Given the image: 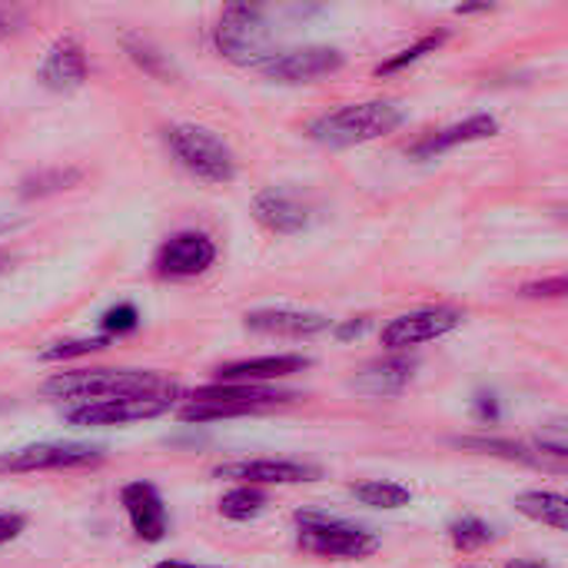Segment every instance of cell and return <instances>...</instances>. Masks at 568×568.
<instances>
[{"label":"cell","mask_w":568,"mask_h":568,"mask_svg":"<svg viewBox=\"0 0 568 568\" xmlns=\"http://www.w3.org/2000/svg\"><path fill=\"white\" fill-rule=\"evenodd\" d=\"M566 496H559V493H523V496H516V513H523L526 519H532V523H542V526H549V529H566Z\"/></svg>","instance_id":"44dd1931"},{"label":"cell","mask_w":568,"mask_h":568,"mask_svg":"<svg viewBox=\"0 0 568 568\" xmlns=\"http://www.w3.org/2000/svg\"><path fill=\"white\" fill-rule=\"evenodd\" d=\"M266 509V496L256 486H236L220 499V516L230 523H250Z\"/></svg>","instance_id":"cb8c5ba5"},{"label":"cell","mask_w":568,"mask_h":568,"mask_svg":"<svg viewBox=\"0 0 568 568\" xmlns=\"http://www.w3.org/2000/svg\"><path fill=\"white\" fill-rule=\"evenodd\" d=\"M539 449L542 453H549V456H556V459H566L568 456V443H566V419H552L549 426H542V433H539Z\"/></svg>","instance_id":"f546056e"},{"label":"cell","mask_w":568,"mask_h":568,"mask_svg":"<svg viewBox=\"0 0 568 568\" xmlns=\"http://www.w3.org/2000/svg\"><path fill=\"white\" fill-rule=\"evenodd\" d=\"M27 23H30V17H27V10H23V7L0 3V43H3V40H10V37H17V33H23V30H27Z\"/></svg>","instance_id":"4dcf8cb0"},{"label":"cell","mask_w":568,"mask_h":568,"mask_svg":"<svg viewBox=\"0 0 568 568\" xmlns=\"http://www.w3.org/2000/svg\"><path fill=\"white\" fill-rule=\"evenodd\" d=\"M349 496L369 509H403L413 503V493L399 483H386V479H373V483H359L349 486Z\"/></svg>","instance_id":"603a6c76"},{"label":"cell","mask_w":568,"mask_h":568,"mask_svg":"<svg viewBox=\"0 0 568 568\" xmlns=\"http://www.w3.org/2000/svg\"><path fill=\"white\" fill-rule=\"evenodd\" d=\"M463 310L456 306H426V310H413V313H403L396 316L393 323L383 326V346L393 349V353H403L409 346H423V343H433L453 329L463 326Z\"/></svg>","instance_id":"ba28073f"},{"label":"cell","mask_w":568,"mask_h":568,"mask_svg":"<svg viewBox=\"0 0 568 568\" xmlns=\"http://www.w3.org/2000/svg\"><path fill=\"white\" fill-rule=\"evenodd\" d=\"M366 326H369V320H359V323H346V326H339V329H336V336H339V339H349V336H359V333H363Z\"/></svg>","instance_id":"e575fe53"},{"label":"cell","mask_w":568,"mask_h":568,"mask_svg":"<svg viewBox=\"0 0 568 568\" xmlns=\"http://www.w3.org/2000/svg\"><path fill=\"white\" fill-rule=\"evenodd\" d=\"M459 446H466V449H483V453H496V456H506V459H519V463H532V466H539L542 459H536V456H529L523 446H513V443H503V439H456ZM546 466V463H542Z\"/></svg>","instance_id":"f1b7e54d"},{"label":"cell","mask_w":568,"mask_h":568,"mask_svg":"<svg viewBox=\"0 0 568 568\" xmlns=\"http://www.w3.org/2000/svg\"><path fill=\"white\" fill-rule=\"evenodd\" d=\"M466 568H479V566H466Z\"/></svg>","instance_id":"f35d334b"},{"label":"cell","mask_w":568,"mask_h":568,"mask_svg":"<svg viewBox=\"0 0 568 568\" xmlns=\"http://www.w3.org/2000/svg\"><path fill=\"white\" fill-rule=\"evenodd\" d=\"M566 276H556V280H542V283L523 286V296H532V300H542V296H566Z\"/></svg>","instance_id":"1f68e13d"},{"label":"cell","mask_w":568,"mask_h":568,"mask_svg":"<svg viewBox=\"0 0 568 568\" xmlns=\"http://www.w3.org/2000/svg\"><path fill=\"white\" fill-rule=\"evenodd\" d=\"M496 133H499V120L493 113H476V116H469L463 123H453V126H443V130L423 136L409 153H413V160H436V156H443V153H449L456 146L489 140Z\"/></svg>","instance_id":"9a60e30c"},{"label":"cell","mask_w":568,"mask_h":568,"mask_svg":"<svg viewBox=\"0 0 568 568\" xmlns=\"http://www.w3.org/2000/svg\"><path fill=\"white\" fill-rule=\"evenodd\" d=\"M43 393L80 406V403H103V399L176 393V386L150 369H70V373H53L43 383Z\"/></svg>","instance_id":"6da1fadb"},{"label":"cell","mask_w":568,"mask_h":568,"mask_svg":"<svg viewBox=\"0 0 568 568\" xmlns=\"http://www.w3.org/2000/svg\"><path fill=\"white\" fill-rule=\"evenodd\" d=\"M346 63V57L336 47H300V50H276L260 73L276 83H310L320 77L336 73Z\"/></svg>","instance_id":"9c48e42d"},{"label":"cell","mask_w":568,"mask_h":568,"mask_svg":"<svg viewBox=\"0 0 568 568\" xmlns=\"http://www.w3.org/2000/svg\"><path fill=\"white\" fill-rule=\"evenodd\" d=\"M310 366L306 356L296 353H280V356H260V359H240V363H226L216 369L220 383H236V386H260L266 379H283L293 373H303Z\"/></svg>","instance_id":"e0dca14e"},{"label":"cell","mask_w":568,"mask_h":568,"mask_svg":"<svg viewBox=\"0 0 568 568\" xmlns=\"http://www.w3.org/2000/svg\"><path fill=\"white\" fill-rule=\"evenodd\" d=\"M176 393L160 396H130V399H103V403H80L63 413L70 426H130L140 419H156L173 409Z\"/></svg>","instance_id":"8992f818"},{"label":"cell","mask_w":568,"mask_h":568,"mask_svg":"<svg viewBox=\"0 0 568 568\" xmlns=\"http://www.w3.org/2000/svg\"><path fill=\"white\" fill-rule=\"evenodd\" d=\"M496 539V529L479 519V516H459L453 526H449V542L459 549V552H476L483 546H489Z\"/></svg>","instance_id":"d4e9b609"},{"label":"cell","mask_w":568,"mask_h":568,"mask_svg":"<svg viewBox=\"0 0 568 568\" xmlns=\"http://www.w3.org/2000/svg\"><path fill=\"white\" fill-rule=\"evenodd\" d=\"M90 63H87V50L80 47V40L73 37H60L40 60L37 67V80L53 90V93H73L87 83Z\"/></svg>","instance_id":"7c38bea8"},{"label":"cell","mask_w":568,"mask_h":568,"mask_svg":"<svg viewBox=\"0 0 568 568\" xmlns=\"http://www.w3.org/2000/svg\"><path fill=\"white\" fill-rule=\"evenodd\" d=\"M406 123V110L393 100H366L336 106L310 123V136L329 150H349L379 136H389Z\"/></svg>","instance_id":"7a4b0ae2"},{"label":"cell","mask_w":568,"mask_h":568,"mask_svg":"<svg viewBox=\"0 0 568 568\" xmlns=\"http://www.w3.org/2000/svg\"><path fill=\"white\" fill-rule=\"evenodd\" d=\"M449 40V33L446 30H436V33H426V37H419L413 47H406V50H399V53H393L389 60H383L379 67H376V73L379 77H389V73H399V70H406L409 63H416V60H423L426 53H436L443 43Z\"/></svg>","instance_id":"484cf974"},{"label":"cell","mask_w":568,"mask_h":568,"mask_svg":"<svg viewBox=\"0 0 568 568\" xmlns=\"http://www.w3.org/2000/svg\"><path fill=\"white\" fill-rule=\"evenodd\" d=\"M296 526H300V546L320 559H346L349 562V559H369L379 549V539L369 529L353 526L336 516L300 513Z\"/></svg>","instance_id":"5b68a950"},{"label":"cell","mask_w":568,"mask_h":568,"mask_svg":"<svg viewBox=\"0 0 568 568\" xmlns=\"http://www.w3.org/2000/svg\"><path fill=\"white\" fill-rule=\"evenodd\" d=\"M216 476L240 479V486H296V483H316L323 469L296 459H243V463L220 466Z\"/></svg>","instance_id":"8fae6325"},{"label":"cell","mask_w":568,"mask_h":568,"mask_svg":"<svg viewBox=\"0 0 568 568\" xmlns=\"http://www.w3.org/2000/svg\"><path fill=\"white\" fill-rule=\"evenodd\" d=\"M123 50H126V57L143 70V73H150V77H156V80H176V67L170 63V57L163 53V50H156L150 40H143V37H136V33H123Z\"/></svg>","instance_id":"7402d4cb"},{"label":"cell","mask_w":568,"mask_h":568,"mask_svg":"<svg viewBox=\"0 0 568 568\" xmlns=\"http://www.w3.org/2000/svg\"><path fill=\"white\" fill-rule=\"evenodd\" d=\"M20 226H27V220H23V216L0 213V236H3V233H13V230H20Z\"/></svg>","instance_id":"836d02e7"},{"label":"cell","mask_w":568,"mask_h":568,"mask_svg":"<svg viewBox=\"0 0 568 568\" xmlns=\"http://www.w3.org/2000/svg\"><path fill=\"white\" fill-rule=\"evenodd\" d=\"M156 568H213V566H190V562H160Z\"/></svg>","instance_id":"74e56055"},{"label":"cell","mask_w":568,"mask_h":568,"mask_svg":"<svg viewBox=\"0 0 568 568\" xmlns=\"http://www.w3.org/2000/svg\"><path fill=\"white\" fill-rule=\"evenodd\" d=\"M246 329L253 333H266V336H320L326 329H333V320L323 313H310V310H253L246 313Z\"/></svg>","instance_id":"2e32d148"},{"label":"cell","mask_w":568,"mask_h":568,"mask_svg":"<svg viewBox=\"0 0 568 568\" xmlns=\"http://www.w3.org/2000/svg\"><path fill=\"white\" fill-rule=\"evenodd\" d=\"M253 216L263 230L280 233V236H293L310 226V210L283 186L260 190L253 196Z\"/></svg>","instance_id":"4fadbf2b"},{"label":"cell","mask_w":568,"mask_h":568,"mask_svg":"<svg viewBox=\"0 0 568 568\" xmlns=\"http://www.w3.org/2000/svg\"><path fill=\"white\" fill-rule=\"evenodd\" d=\"M506 568H552V566H546V562H539V559H513Z\"/></svg>","instance_id":"d590c367"},{"label":"cell","mask_w":568,"mask_h":568,"mask_svg":"<svg viewBox=\"0 0 568 568\" xmlns=\"http://www.w3.org/2000/svg\"><path fill=\"white\" fill-rule=\"evenodd\" d=\"M13 260H17L13 253H7V250H0V276H3V273H7V270L13 266Z\"/></svg>","instance_id":"8d00e7d4"},{"label":"cell","mask_w":568,"mask_h":568,"mask_svg":"<svg viewBox=\"0 0 568 568\" xmlns=\"http://www.w3.org/2000/svg\"><path fill=\"white\" fill-rule=\"evenodd\" d=\"M103 459L100 446L87 443H30L0 453V473H43V469H80Z\"/></svg>","instance_id":"52a82bcc"},{"label":"cell","mask_w":568,"mask_h":568,"mask_svg":"<svg viewBox=\"0 0 568 568\" xmlns=\"http://www.w3.org/2000/svg\"><path fill=\"white\" fill-rule=\"evenodd\" d=\"M120 499H123V509H126V519H130L136 539L160 542L166 536L170 516H166V506H163L160 493L150 483H130V486H123Z\"/></svg>","instance_id":"5bb4252c"},{"label":"cell","mask_w":568,"mask_h":568,"mask_svg":"<svg viewBox=\"0 0 568 568\" xmlns=\"http://www.w3.org/2000/svg\"><path fill=\"white\" fill-rule=\"evenodd\" d=\"M80 180H83L80 166H43V170H33L20 180V196L23 200H47V196L63 193V190H73Z\"/></svg>","instance_id":"ffe728a7"},{"label":"cell","mask_w":568,"mask_h":568,"mask_svg":"<svg viewBox=\"0 0 568 568\" xmlns=\"http://www.w3.org/2000/svg\"><path fill=\"white\" fill-rule=\"evenodd\" d=\"M216 50L240 63V67H253L260 70L276 50H273V27L266 20L263 7L253 3H230L223 7L220 20H216Z\"/></svg>","instance_id":"277c9868"},{"label":"cell","mask_w":568,"mask_h":568,"mask_svg":"<svg viewBox=\"0 0 568 568\" xmlns=\"http://www.w3.org/2000/svg\"><path fill=\"white\" fill-rule=\"evenodd\" d=\"M190 399H196V403H230V406H240V409H246V413L253 416V413H263V409H273V406H286V403H293V399H296V393H286V389H266V386L216 383V386L196 389Z\"/></svg>","instance_id":"ac0fdd59"},{"label":"cell","mask_w":568,"mask_h":568,"mask_svg":"<svg viewBox=\"0 0 568 568\" xmlns=\"http://www.w3.org/2000/svg\"><path fill=\"white\" fill-rule=\"evenodd\" d=\"M140 326V313L133 303H120V306H110L103 316H100V329L110 336H123V333H133Z\"/></svg>","instance_id":"83f0119b"},{"label":"cell","mask_w":568,"mask_h":568,"mask_svg":"<svg viewBox=\"0 0 568 568\" xmlns=\"http://www.w3.org/2000/svg\"><path fill=\"white\" fill-rule=\"evenodd\" d=\"M413 369H416V363L406 359V356L383 359V363L366 366V369L353 379V386H356L359 393H366V396H396V393H403L406 383L413 379Z\"/></svg>","instance_id":"d6986e66"},{"label":"cell","mask_w":568,"mask_h":568,"mask_svg":"<svg viewBox=\"0 0 568 568\" xmlns=\"http://www.w3.org/2000/svg\"><path fill=\"white\" fill-rule=\"evenodd\" d=\"M163 140H166L170 153L176 156V163L186 173H193L196 180H203V183L223 186V183H233L236 173H240L236 153L210 126H200V123H173V126H166Z\"/></svg>","instance_id":"3957f363"},{"label":"cell","mask_w":568,"mask_h":568,"mask_svg":"<svg viewBox=\"0 0 568 568\" xmlns=\"http://www.w3.org/2000/svg\"><path fill=\"white\" fill-rule=\"evenodd\" d=\"M216 263V243L200 233V230H183L173 233L160 250H156V273L166 280H190L206 273Z\"/></svg>","instance_id":"30bf717a"},{"label":"cell","mask_w":568,"mask_h":568,"mask_svg":"<svg viewBox=\"0 0 568 568\" xmlns=\"http://www.w3.org/2000/svg\"><path fill=\"white\" fill-rule=\"evenodd\" d=\"M23 526H27V519L20 513H0V546L13 542L23 532Z\"/></svg>","instance_id":"d6a6232c"},{"label":"cell","mask_w":568,"mask_h":568,"mask_svg":"<svg viewBox=\"0 0 568 568\" xmlns=\"http://www.w3.org/2000/svg\"><path fill=\"white\" fill-rule=\"evenodd\" d=\"M110 339L106 336H93V339H63V343H53L40 353L43 363H63V359H80V356H90V353H100L106 349Z\"/></svg>","instance_id":"4316f807"}]
</instances>
